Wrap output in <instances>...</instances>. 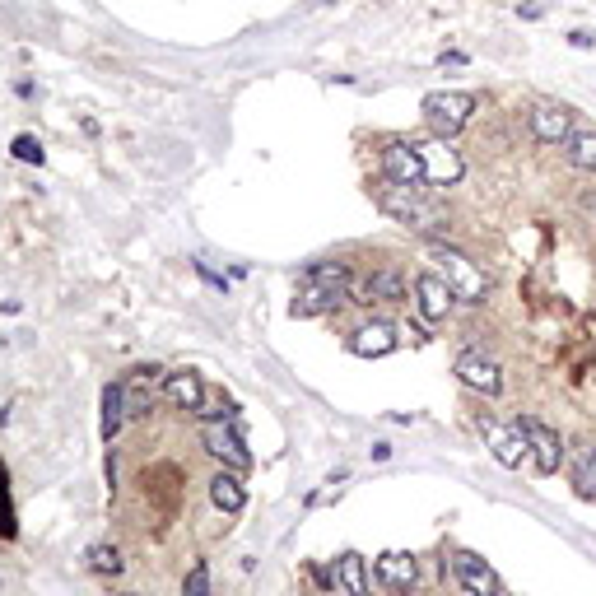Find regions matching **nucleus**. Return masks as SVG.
<instances>
[{"label":"nucleus","instance_id":"f257e3e1","mask_svg":"<svg viewBox=\"0 0 596 596\" xmlns=\"http://www.w3.org/2000/svg\"><path fill=\"white\" fill-rule=\"evenodd\" d=\"M373 196H378L382 215L396 219V224L410 229V233H429V238H438V233H447V224H452L429 187H406V182H387V177H382L378 187H373Z\"/></svg>","mask_w":596,"mask_h":596},{"label":"nucleus","instance_id":"f03ea898","mask_svg":"<svg viewBox=\"0 0 596 596\" xmlns=\"http://www.w3.org/2000/svg\"><path fill=\"white\" fill-rule=\"evenodd\" d=\"M350 285H354V271L345 261H312L308 271L298 275L289 312H294V317H326V312H336L340 303H350Z\"/></svg>","mask_w":596,"mask_h":596},{"label":"nucleus","instance_id":"7ed1b4c3","mask_svg":"<svg viewBox=\"0 0 596 596\" xmlns=\"http://www.w3.org/2000/svg\"><path fill=\"white\" fill-rule=\"evenodd\" d=\"M420 112H424V122H429V131H434L438 140H452L471 126L475 94H466V89H434V94H424Z\"/></svg>","mask_w":596,"mask_h":596},{"label":"nucleus","instance_id":"20e7f679","mask_svg":"<svg viewBox=\"0 0 596 596\" xmlns=\"http://www.w3.org/2000/svg\"><path fill=\"white\" fill-rule=\"evenodd\" d=\"M434 261H438V275L447 280V289H452V298H457V303H485L489 275L480 271V266L466 257V252L438 243V247H434Z\"/></svg>","mask_w":596,"mask_h":596},{"label":"nucleus","instance_id":"39448f33","mask_svg":"<svg viewBox=\"0 0 596 596\" xmlns=\"http://www.w3.org/2000/svg\"><path fill=\"white\" fill-rule=\"evenodd\" d=\"M443 569L452 573V583H457L466 596H499V592H503L499 573L489 569L480 555H471V550H457V555H447Z\"/></svg>","mask_w":596,"mask_h":596},{"label":"nucleus","instance_id":"423d86ee","mask_svg":"<svg viewBox=\"0 0 596 596\" xmlns=\"http://www.w3.org/2000/svg\"><path fill=\"white\" fill-rule=\"evenodd\" d=\"M415 149H420L424 159V182L429 187H457L461 177H466V159H461L457 149H452V140H415Z\"/></svg>","mask_w":596,"mask_h":596},{"label":"nucleus","instance_id":"0eeeda50","mask_svg":"<svg viewBox=\"0 0 596 596\" xmlns=\"http://www.w3.org/2000/svg\"><path fill=\"white\" fill-rule=\"evenodd\" d=\"M517 429L527 434L531 466H536L541 475H555L559 466H564V438H559L545 420H531V415H522V420H517Z\"/></svg>","mask_w":596,"mask_h":596},{"label":"nucleus","instance_id":"6e6552de","mask_svg":"<svg viewBox=\"0 0 596 596\" xmlns=\"http://www.w3.org/2000/svg\"><path fill=\"white\" fill-rule=\"evenodd\" d=\"M378 163H382V177L387 182H406V187H429L424 182V159L415 140H387L378 149Z\"/></svg>","mask_w":596,"mask_h":596},{"label":"nucleus","instance_id":"1a4fd4ad","mask_svg":"<svg viewBox=\"0 0 596 596\" xmlns=\"http://www.w3.org/2000/svg\"><path fill=\"white\" fill-rule=\"evenodd\" d=\"M201 443H205V452H210L215 461H224L229 471H247V466H252V452H247V443H243V434H238V424L233 420L205 424Z\"/></svg>","mask_w":596,"mask_h":596},{"label":"nucleus","instance_id":"9d476101","mask_svg":"<svg viewBox=\"0 0 596 596\" xmlns=\"http://www.w3.org/2000/svg\"><path fill=\"white\" fill-rule=\"evenodd\" d=\"M457 382L461 387H471V392H480V396H499L503 392V368L494 364L489 354L466 350L457 359Z\"/></svg>","mask_w":596,"mask_h":596},{"label":"nucleus","instance_id":"9b49d317","mask_svg":"<svg viewBox=\"0 0 596 596\" xmlns=\"http://www.w3.org/2000/svg\"><path fill=\"white\" fill-rule=\"evenodd\" d=\"M480 429H485V443H489V452H494V461H499V466H508V471H517V466L531 457V452H527V434H522L517 424L485 420Z\"/></svg>","mask_w":596,"mask_h":596},{"label":"nucleus","instance_id":"f8f14e48","mask_svg":"<svg viewBox=\"0 0 596 596\" xmlns=\"http://www.w3.org/2000/svg\"><path fill=\"white\" fill-rule=\"evenodd\" d=\"M350 303L359 308H373V303H406V280L396 271H373L364 280H354L350 285Z\"/></svg>","mask_w":596,"mask_h":596},{"label":"nucleus","instance_id":"ddd939ff","mask_svg":"<svg viewBox=\"0 0 596 596\" xmlns=\"http://www.w3.org/2000/svg\"><path fill=\"white\" fill-rule=\"evenodd\" d=\"M452 289H447V280L438 271H424L415 275V308H420L424 322H443L447 312H452Z\"/></svg>","mask_w":596,"mask_h":596},{"label":"nucleus","instance_id":"4468645a","mask_svg":"<svg viewBox=\"0 0 596 596\" xmlns=\"http://www.w3.org/2000/svg\"><path fill=\"white\" fill-rule=\"evenodd\" d=\"M527 122H531V136L541 145H564L573 136V112L564 103H536Z\"/></svg>","mask_w":596,"mask_h":596},{"label":"nucleus","instance_id":"2eb2a0df","mask_svg":"<svg viewBox=\"0 0 596 596\" xmlns=\"http://www.w3.org/2000/svg\"><path fill=\"white\" fill-rule=\"evenodd\" d=\"M401 345V331L392 322H364L359 331H350V354L359 359H387Z\"/></svg>","mask_w":596,"mask_h":596},{"label":"nucleus","instance_id":"dca6fc26","mask_svg":"<svg viewBox=\"0 0 596 596\" xmlns=\"http://www.w3.org/2000/svg\"><path fill=\"white\" fill-rule=\"evenodd\" d=\"M378 578H382V587H392V592H410V587L420 583V564H415V555H406V550H387V555H378Z\"/></svg>","mask_w":596,"mask_h":596},{"label":"nucleus","instance_id":"f3484780","mask_svg":"<svg viewBox=\"0 0 596 596\" xmlns=\"http://www.w3.org/2000/svg\"><path fill=\"white\" fill-rule=\"evenodd\" d=\"M205 392H210V387H205L201 373H191V368H177V373H168V378H163V396H168L173 406L191 410V415H196V406L205 401Z\"/></svg>","mask_w":596,"mask_h":596},{"label":"nucleus","instance_id":"a211bd4d","mask_svg":"<svg viewBox=\"0 0 596 596\" xmlns=\"http://www.w3.org/2000/svg\"><path fill=\"white\" fill-rule=\"evenodd\" d=\"M210 499H215V508L219 513H243L247 508V485H243V471H229V466H224V471L215 475V480H210Z\"/></svg>","mask_w":596,"mask_h":596},{"label":"nucleus","instance_id":"6ab92c4d","mask_svg":"<svg viewBox=\"0 0 596 596\" xmlns=\"http://www.w3.org/2000/svg\"><path fill=\"white\" fill-rule=\"evenodd\" d=\"M336 583L345 596H368L373 587H368V559L354 555V550H345V555L336 559Z\"/></svg>","mask_w":596,"mask_h":596},{"label":"nucleus","instance_id":"aec40b11","mask_svg":"<svg viewBox=\"0 0 596 596\" xmlns=\"http://www.w3.org/2000/svg\"><path fill=\"white\" fill-rule=\"evenodd\" d=\"M126 424V387L122 382H108L103 387V443H112V438L122 434Z\"/></svg>","mask_w":596,"mask_h":596},{"label":"nucleus","instance_id":"412c9836","mask_svg":"<svg viewBox=\"0 0 596 596\" xmlns=\"http://www.w3.org/2000/svg\"><path fill=\"white\" fill-rule=\"evenodd\" d=\"M564 154H569L573 168L596 173V131H573V136L564 140Z\"/></svg>","mask_w":596,"mask_h":596},{"label":"nucleus","instance_id":"4be33fe9","mask_svg":"<svg viewBox=\"0 0 596 596\" xmlns=\"http://www.w3.org/2000/svg\"><path fill=\"white\" fill-rule=\"evenodd\" d=\"M233 415H238V406H233L229 396H219V392H205V401L196 406V420H205V424L233 420Z\"/></svg>","mask_w":596,"mask_h":596},{"label":"nucleus","instance_id":"5701e85b","mask_svg":"<svg viewBox=\"0 0 596 596\" xmlns=\"http://www.w3.org/2000/svg\"><path fill=\"white\" fill-rule=\"evenodd\" d=\"M89 569L103 573V578H117L122 573V555L112 545H89Z\"/></svg>","mask_w":596,"mask_h":596},{"label":"nucleus","instance_id":"b1692460","mask_svg":"<svg viewBox=\"0 0 596 596\" xmlns=\"http://www.w3.org/2000/svg\"><path fill=\"white\" fill-rule=\"evenodd\" d=\"M182 596H210V564H191L182 578Z\"/></svg>","mask_w":596,"mask_h":596},{"label":"nucleus","instance_id":"393cba45","mask_svg":"<svg viewBox=\"0 0 596 596\" xmlns=\"http://www.w3.org/2000/svg\"><path fill=\"white\" fill-rule=\"evenodd\" d=\"M14 159L19 163H42L47 154H42V140L38 136H19L14 140Z\"/></svg>","mask_w":596,"mask_h":596},{"label":"nucleus","instance_id":"a878e982","mask_svg":"<svg viewBox=\"0 0 596 596\" xmlns=\"http://www.w3.org/2000/svg\"><path fill=\"white\" fill-rule=\"evenodd\" d=\"M0 536H14V513H10V489H5V466H0Z\"/></svg>","mask_w":596,"mask_h":596},{"label":"nucleus","instance_id":"bb28decb","mask_svg":"<svg viewBox=\"0 0 596 596\" xmlns=\"http://www.w3.org/2000/svg\"><path fill=\"white\" fill-rule=\"evenodd\" d=\"M196 275H201L205 285H215L219 294H224V289H229V280H224V275H215V271H210V266H205V261H196Z\"/></svg>","mask_w":596,"mask_h":596},{"label":"nucleus","instance_id":"cd10ccee","mask_svg":"<svg viewBox=\"0 0 596 596\" xmlns=\"http://www.w3.org/2000/svg\"><path fill=\"white\" fill-rule=\"evenodd\" d=\"M578 485H587V489L596 485V452H592V457L583 461V471H578Z\"/></svg>","mask_w":596,"mask_h":596},{"label":"nucleus","instance_id":"c85d7f7f","mask_svg":"<svg viewBox=\"0 0 596 596\" xmlns=\"http://www.w3.org/2000/svg\"><path fill=\"white\" fill-rule=\"evenodd\" d=\"M569 42H573V47H596L592 33H569Z\"/></svg>","mask_w":596,"mask_h":596},{"label":"nucleus","instance_id":"c756f323","mask_svg":"<svg viewBox=\"0 0 596 596\" xmlns=\"http://www.w3.org/2000/svg\"><path fill=\"white\" fill-rule=\"evenodd\" d=\"M126 596H140V592H126Z\"/></svg>","mask_w":596,"mask_h":596}]
</instances>
